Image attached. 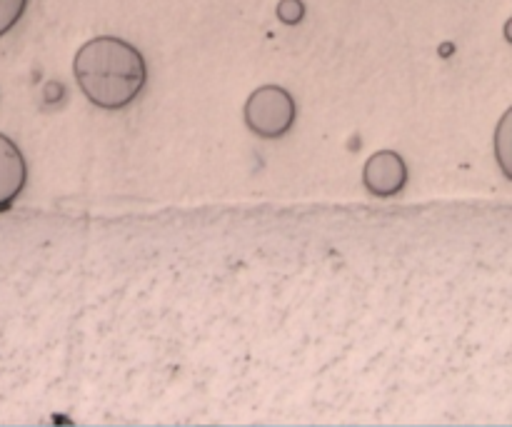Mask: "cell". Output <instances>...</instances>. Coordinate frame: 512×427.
Instances as JSON below:
<instances>
[{
	"mask_svg": "<svg viewBox=\"0 0 512 427\" xmlns=\"http://www.w3.org/2000/svg\"><path fill=\"white\" fill-rule=\"evenodd\" d=\"M30 0H0V38L10 33L23 20Z\"/></svg>",
	"mask_w": 512,
	"mask_h": 427,
	"instance_id": "6",
	"label": "cell"
},
{
	"mask_svg": "<svg viewBox=\"0 0 512 427\" xmlns=\"http://www.w3.org/2000/svg\"><path fill=\"white\" fill-rule=\"evenodd\" d=\"M28 185V163L23 150L0 133V213L8 210Z\"/></svg>",
	"mask_w": 512,
	"mask_h": 427,
	"instance_id": "4",
	"label": "cell"
},
{
	"mask_svg": "<svg viewBox=\"0 0 512 427\" xmlns=\"http://www.w3.org/2000/svg\"><path fill=\"white\" fill-rule=\"evenodd\" d=\"M503 35H505V40H508V43L512 45V18H508V20H505V28H503Z\"/></svg>",
	"mask_w": 512,
	"mask_h": 427,
	"instance_id": "8",
	"label": "cell"
},
{
	"mask_svg": "<svg viewBox=\"0 0 512 427\" xmlns=\"http://www.w3.org/2000/svg\"><path fill=\"white\" fill-rule=\"evenodd\" d=\"M73 75L90 105L100 110H123L145 90L148 63L128 40L98 35L78 48Z\"/></svg>",
	"mask_w": 512,
	"mask_h": 427,
	"instance_id": "1",
	"label": "cell"
},
{
	"mask_svg": "<svg viewBox=\"0 0 512 427\" xmlns=\"http://www.w3.org/2000/svg\"><path fill=\"white\" fill-rule=\"evenodd\" d=\"M275 15L283 25H298L305 18V3L303 0H280Z\"/></svg>",
	"mask_w": 512,
	"mask_h": 427,
	"instance_id": "7",
	"label": "cell"
},
{
	"mask_svg": "<svg viewBox=\"0 0 512 427\" xmlns=\"http://www.w3.org/2000/svg\"><path fill=\"white\" fill-rule=\"evenodd\" d=\"M243 118L253 135L278 140L293 130L298 120V103L283 85H260L245 100Z\"/></svg>",
	"mask_w": 512,
	"mask_h": 427,
	"instance_id": "2",
	"label": "cell"
},
{
	"mask_svg": "<svg viewBox=\"0 0 512 427\" xmlns=\"http://www.w3.org/2000/svg\"><path fill=\"white\" fill-rule=\"evenodd\" d=\"M408 163L395 150H378L363 165V185L375 198H393L408 185Z\"/></svg>",
	"mask_w": 512,
	"mask_h": 427,
	"instance_id": "3",
	"label": "cell"
},
{
	"mask_svg": "<svg viewBox=\"0 0 512 427\" xmlns=\"http://www.w3.org/2000/svg\"><path fill=\"white\" fill-rule=\"evenodd\" d=\"M493 150L500 173L512 183V105L500 115L493 133Z\"/></svg>",
	"mask_w": 512,
	"mask_h": 427,
	"instance_id": "5",
	"label": "cell"
}]
</instances>
